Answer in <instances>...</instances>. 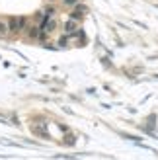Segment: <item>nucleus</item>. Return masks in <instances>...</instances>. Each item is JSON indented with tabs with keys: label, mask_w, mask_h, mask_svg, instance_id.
I'll use <instances>...</instances> for the list:
<instances>
[{
	"label": "nucleus",
	"mask_w": 158,
	"mask_h": 160,
	"mask_svg": "<svg viewBox=\"0 0 158 160\" xmlns=\"http://www.w3.org/2000/svg\"><path fill=\"white\" fill-rule=\"evenodd\" d=\"M8 26H10V33H20L26 28V18H20V16L8 18Z\"/></svg>",
	"instance_id": "1"
},
{
	"label": "nucleus",
	"mask_w": 158,
	"mask_h": 160,
	"mask_svg": "<svg viewBox=\"0 0 158 160\" xmlns=\"http://www.w3.org/2000/svg\"><path fill=\"white\" fill-rule=\"evenodd\" d=\"M76 31H78V20L70 18V20L65 23V33H67V35H74Z\"/></svg>",
	"instance_id": "2"
},
{
	"label": "nucleus",
	"mask_w": 158,
	"mask_h": 160,
	"mask_svg": "<svg viewBox=\"0 0 158 160\" xmlns=\"http://www.w3.org/2000/svg\"><path fill=\"white\" fill-rule=\"evenodd\" d=\"M84 16H86V6L76 4V6H74V10H72V14H70V18H74V20H82Z\"/></svg>",
	"instance_id": "3"
},
{
	"label": "nucleus",
	"mask_w": 158,
	"mask_h": 160,
	"mask_svg": "<svg viewBox=\"0 0 158 160\" xmlns=\"http://www.w3.org/2000/svg\"><path fill=\"white\" fill-rule=\"evenodd\" d=\"M10 33V26H8V20L0 18V37H6Z\"/></svg>",
	"instance_id": "4"
},
{
	"label": "nucleus",
	"mask_w": 158,
	"mask_h": 160,
	"mask_svg": "<svg viewBox=\"0 0 158 160\" xmlns=\"http://www.w3.org/2000/svg\"><path fill=\"white\" fill-rule=\"evenodd\" d=\"M61 4H65V6H70V8H74L78 4V0H61Z\"/></svg>",
	"instance_id": "5"
}]
</instances>
